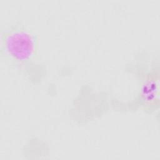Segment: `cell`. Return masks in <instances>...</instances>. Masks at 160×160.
<instances>
[{
	"mask_svg": "<svg viewBox=\"0 0 160 160\" xmlns=\"http://www.w3.org/2000/svg\"><path fill=\"white\" fill-rule=\"evenodd\" d=\"M138 100L144 111L151 112L159 107V74L150 71L141 77Z\"/></svg>",
	"mask_w": 160,
	"mask_h": 160,
	"instance_id": "cell-2",
	"label": "cell"
},
{
	"mask_svg": "<svg viewBox=\"0 0 160 160\" xmlns=\"http://www.w3.org/2000/svg\"><path fill=\"white\" fill-rule=\"evenodd\" d=\"M1 54L10 64L28 70L39 59V36L31 28L16 22L1 32Z\"/></svg>",
	"mask_w": 160,
	"mask_h": 160,
	"instance_id": "cell-1",
	"label": "cell"
}]
</instances>
